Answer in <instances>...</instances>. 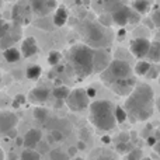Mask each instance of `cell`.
<instances>
[{
  "label": "cell",
  "instance_id": "cell-53",
  "mask_svg": "<svg viewBox=\"0 0 160 160\" xmlns=\"http://www.w3.org/2000/svg\"><path fill=\"white\" fill-rule=\"evenodd\" d=\"M141 160H152V159H150V158H142Z\"/></svg>",
  "mask_w": 160,
  "mask_h": 160
},
{
  "label": "cell",
  "instance_id": "cell-36",
  "mask_svg": "<svg viewBox=\"0 0 160 160\" xmlns=\"http://www.w3.org/2000/svg\"><path fill=\"white\" fill-rule=\"evenodd\" d=\"M141 21V16L138 13H135L133 10L129 11V18H128V24H138Z\"/></svg>",
  "mask_w": 160,
  "mask_h": 160
},
{
  "label": "cell",
  "instance_id": "cell-44",
  "mask_svg": "<svg viewBox=\"0 0 160 160\" xmlns=\"http://www.w3.org/2000/svg\"><path fill=\"white\" fill-rule=\"evenodd\" d=\"M76 152H78V149H76V148H70V149H69V155H68V158H75Z\"/></svg>",
  "mask_w": 160,
  "mask_h": 160
},
{
  "label": "cell",
  "instance_id": "cell-49",
  "mask_svg": "<svg viewBox=\"0 0 160 160\" xmlns=\"http://www.w3.org/2000/svg\"><path fill=\"white\" fill-rule=\"evenodd\" d=\"M17 139V145H18V146H21L22 145V139L21 138H16Z\"/></svg>",
  "mask_w": 160,
  "mask_h": 160
},
{
  "label": "cell",
  "instance_id": "cell-35",
  "mask_svg": "<svg viewBox=\"0 0 160 160\" xmlns=\"http://www.w3.org/2000/svg\"><path fill=\"white\" fill-rule=\"evenodd\" d=\"M8 30H10V24H8V22H6L4 20L0 18V39H2L3 37L8 32Z\"/></svg>",
  "mask_w": 160,
  "mask_h": 160
},
{
  "label": "cell",
  "instance_id": "cell-46",
  "mask_svg": "<svg viewBox=\"0 0 160 160\" xmlns=\"http://www.w3.org/2000/svg\"><path fill=\"white\" fill-rule=\"evenodd\" d=\"M76 149L84 150V149H86V143H84V142H79V143H78V148H76Z\"/></svg>",
  "mask_w": 160,
  "mask_h": 160
},
{
  "label": "cell",
  "instance_id": "cell-8",
  "mask_svg": "<svg viewBox=\"0 0 160 160\" xmlns=\"http://www.w3.org/2000/svg\"><path fill=\"white\" fill-rule=\"evenodd\" d=\"M150 48V41L145 37H138V38L132 39L129 44V51L135 58L138 59H143L146 58L148 52Z\"/></svg>",
  "mask_w": 160,
  "mask_h": 160
},
{
  "label": "cell",
  "instance_id": "cell-21",
  "mask_svg": "<svg viewBox=\"0 0 160 160\" xmlns=\"http://www.w3.org/2000/svg\"><path fill=\"white\" fill-rule=\"evenodd\" d=\"M41 73H42V68L39 66V65H30V66L27 68V70H25V76L30 80L39 79Z\"/></svg>",
  "mask_w": 160,
  "mask_h": 160
},
{
  "label": "cell",
  "instance_id": "cell-11",
  "mask_svg": "<svg viewBox=\"0 0 160 160\" xmlns=\"http://www.w3.org/2000/svg\"><path fill=\"white\" fill-rule=\"evenodd\" d=\"M135 86H136V80L133 79V76H132V78L119 80V82L114 83V84L110 86V87H111V90H112L115 94H118V96L128 97L131 91L133 90V87H135Z\"/></svg>",
  "mask_w": 160,
  "mask_h": 160
},
{
  "label": "cell",
  "instance_id": "cell-27",
  "mask_svg": "<svg viewBox=\"0 0 160 160\" xmlns=\"http://www.w3.org/2000/svg\"><path fill=\"white\" fill-rule=\"evenodd\" d=\"M142 158H143V152H142L141 148H133L131 152L127 153L125 160H141Z\"/></svg>",
  "mask_w": 160,
  "mask_h": 160
},
{
  "label": "cell",
  "instance_id": "cell-32",
  "mask_svg": "<svg viewBox=\"0 0 160 160\" xmlns=\"http://www.w3.org/2000/svg\"><path fill=\"white\" fill-rule=\"evenodd\" d=\"M97 22H98L100 25H102L104 28H110V25L112 24L110 14H101V16L98 17V21H97Z\"/></svg>",
  "mask_w": 160,
  "mask_h": 160
},
{
  "label": "cell",
  "instance_id": "cell-33",
  "mask_svg": "<svg viewBox=\"0 0 160 160\" xmlns=\"http://www.w3.org/2000/svg\"><path fill=\"white\" fill-rule=\"evenodd\" d=\"M145 76H146L149 80L158 79V76H159V66H158V65H152V66H150V69H149V72H148Z\"/></svg>",
  "mask_w": 160,
  "mask_h": 160
},
{
  "label": "cell",
  "instance_id": "cell-30",
  "mask_svg": "<svg viewBox=\"0 0 160 160\" xmlns=\"http://www.w3.org/2000/svg\"><path fill=\"white\" fill-rule=\"evenodd\" d=\"M49 160H69V158L61 149H52L49 150Z\"/></svg>",
  "mask_w": 160,
  "mask_h": 160
},
{
  "label": "cell",
  "instance_id": "cell-29",
  "mask_svg": "<svg viewBox=\"0 0 160 160\" xmlns=\"http://www.w3.org/2000/svg\"><path fill=\"white\" fill-rule=\"evenodd\" d=\"M62 55L61 52H58V51H51L49 53H48V63L51 65V66H56V65L59 63V61H61Z\"/></svg>",
  "mask_w": 160,
  "mask_h": 160
},
{
  "label": "cell",
  "instance_id": "cell-24",
  "mask_svg": "<svg viewBox=\"0 0 160 160\" xmlns=\"http://www.w3.org/2000/svg\"><path fill=\"white\" fill-rule=\"evenodd\" d=\"M150 66H152V63L148 61H139L138 63L135 65V69L132 70V72H135L138 76H145L148 72H149Z\"/></svg>",
  "mask_w": 160,
  "mask_h": 160
},
{
  "label": "cell",
  "instance_id": "cell-19",
  "mask_svg": "<svg viewBox=\"0 0 160 160\" xmlns=\"http://www.w3.org/2000/svg\"><path fill=\"white\" fill-rule=\"evenodd\" d=\"M13 20L16 22H21V24H28L30 18L25 17L24 8H22V4H16L13 7Z\"/></svg>",
  "mask_w": 160,
  "mask_h": 160
},
{
  "label": "cell",
  "instance_id": "cell-10",
  "mask_svg": "<svg viewBox=\"0 0 160 160\" xmlns=\"http://www.w3.org/2000/svg\"><path fill=\"white\" fill-rule=\"evenodd\" d=\"M18 124V117L10 111L0 112V135H6L8 131L14 129Z\"/></svg>",
  "mask_w": 160,
  "mask_h": 160
},
{
  "label": "cell",
  "instance_id": "cell-20",
  "mask_svg": "<svg viewBox=\"0 0 160 160\" xmlns=\"http://www.w3.org/2000/svg\"><path fill=\"white\" fill-rule=\"evenodd\" d=\"M3 56H4V59L8 62V63H14V62H18L20 58H21V53H20V51L17 49V48L11 47V48H7V49H4V52H3Z\"/></svg>",
  "mask_w": 160,
  "mask_h": 160
},
{
  "label": "cell",
  "instance_id": "cell-34",
  "mask_svg": "<svg viewBox=\"0 0 160 160\" xmlns=\"http://www.w3.org/2000/svg\"><path fill=\"white\" fill-rule=\"evenodd\" d=\"M37 148H38L37 153H38L39 156L45 155V153H49V145H48V142H47V143H45V142H39V143L37 145Z\"/></svg>",
  "mask_w": 160,
  "mask_h": 160
},
{
  "label": "cell",
  "instance_id": "cell-2",
  "mask_svg": "<svg viewBox=\"0 0 160 160\" xmlns=\"http://www.w3.org/2000/svg\"><path fill=\"white\" fill-rule=\"evenodd\" d=\"M93 55L94 49L84 44H76L68 51V62L78 79H84L93 73Z\"/></svg>",
  "mask_w": 160,
  "mask_h": 160
},
{
  "label": "cell",
  "instance_id": "cell-31",
  "mask_svg": "<svg viewBox=\"0 0 160 160\" xmlns=\"http://www.w3.org/2000/svg\"><path fill=\"white\" fill-rule=\"evenodd\" d=\"M115 149H117V152L121 153V155H127L128 152H131V150L133 149V146L131 142H128V143H118L115 146Z\"/></svg>",
  "mask_w": 160,
  "mask_h": 160
},
{
  "label": "cell",
  "instance_id": "cell-9",
  "mask_svg": "<svg viewBox=\"0 0 160 160\" xmlns=\"http://www.w3.org/2000/svg\"><path fill=\"white\" fill-rule=\"evenodd\" d=\"M111 55L107 49H94V55H93V73H101L105 68L110 65Z\"/></svg>",
  "mask_w": 160,
  "mask_h": 160
},
{
  "label": "cell",
  "instance_id": "cell-25",
  "mask_svg": "<svg viewBox=\"0 0 160 160\" xmlns=\"http://www.w3.org/2000/svg\"><path fill=\"white\" fill-rule=\"evenodd\" d=\"M20 160H41V156L34 149H24L20 155Z\"/></svg>",
  "mask_w": 160,
  "mask_h": 160
},
{
  "label": "cell",
  "instance_id": "cell-41",
  "mask_svg": "<svg viewBox=\"0 0 160 160\" xmlns=\"http://www.w3.org/2000/svg\"><path fill=\"white\" fill-rule=\"evenodd\" d=\"M146 143H148V146H155V145L158 143V139H156L155 136H149V138L146 139Z\"/></svg>",
  "mask_w": 160,
  "mask_h": 160
},
{
  "label": "cell",
  "instance_id": "cell-40",
  "mask_svg": "<svg viewBox=\"0 0 160 160\" xmlns=\"http://www.w3.org/2000/svg\"><path fill=\"white\" fill-rule=\"evenodd\" d=\"M14 101H16L18 105L24 104V102H25V96H22V94H17L16 98H14Z\"/></svg>",
  "mask_w": 160,
  "mask_h": 160
},
{
  "label": "cell",
  "instance_id": "cell-14",
  "mask_svg": "<svg viewBox=\"0 0 160 160\" xmlns=\"http://www.w3.org/2000/svg\"><path fill=\"white\" fill-rule=\"evenodd\" d=\"M21 53L24 58H31L34 56L35 53H38V44H37L35 38L34 37H28L22 41V45H21Z\"/></svg>",
  "mask_w": 160,
  "mask_h": 160
},
{
  "label": "cell",
  "instance_id": "cell-56",
  "mask_svg": "<svg viewBox=\"0 0 160 160\" xmlns=\"http://www.w3.org/2000/svg\"><path fill=\"white\" fill-rule=\"evenodd\" d=\"M76 160H83V159H76Z\"/></svg>",
  "mask_w": 160,
  "mask_h": 160
},
{
  "label": "cell",
  "instance_id": "cell-37",
  "mask_svg": "<svg viewBox=\"0 0 160 160\" xmlns=\"http://www.w3.org/2000/svg\"><path fill=\"white\" fill-rule=\"evenodd\" d=\"M150 21L153 22L155 28H159L160 27V16H159V10H158V8H155V10H153V14H152V18H150Z\"/></svg>",
  "mask_w": 160,
  "mask_h": 160
},
{
  "label": "cell",
  "instance_id": "cell-12",
  "mask_svg": "<svg viewBox=\"0 0 160 160\" xmlns=\"http://www.w3.org/2000/svg\"><path fill=\"white\" fill-rule=\"evenodd\" d=\"M49 88L45 87V86H38V87H34L32 90L28 94V100L32 104H44L47 102V100L49 98Z\"/></svg>",
  "mask_w": 160,
  "mask_h": 160
},
{
  "label": "cell",
  "instance_id": "cell-48",
  "mask_svg": "<svg viewBox=\"0 0 160 160\" xmlns=\"http://www.w3.org/2000/svg\"><path fill=\"white\" fill-rule=\"evenodd\" d=\"M124 35H125V30H121V31L118 32V37H119V38H122Z\"/></svg>",
  "mask_w": 160,
  "mask_h": 160
},
{
  "label": "cell",
  "instance_id": "cell-15",
  "mask_svg": "<svg viewBox=\"0 0 160 160\" xmlns=\"http://www.w3.org/2000/svg\"><path fill=\"white\" fill-rule=\"evenodd\" d=\"M30 6H31V10L39 17H45L51 13L47 8V6H45V0H32L30 3Z\"/></svg>",
  "mask_w": 160,
  "mask_h": 160
},
{
  "label": "cell",
  "instance_id": "cell-3",
  "mask_svg": "<svg viewBox=\"0 0 160 160\" xmlns=\"http://www.w3.org/2000/svg\"><path fill=\"white\" fill-rule=\"evenodd\" d=\"M79 31L84 39V45L91 49H104L112 41L111 31L100 25L97 21H82Z\"/></svg>",
  "mask_w": 160,
  "mask_h": 160
},
{
  "label": "cell",
  "instance_id": "cell-43",
  "mask_svg": "<svg viewBox=\"0 0 160 160\" xmlns=\"http://www.w3.org/2000/svg\"><path fill=\"white\" fill-rule=\"evenodd\" d=\"M6 135H7L8 138H11V139H13V138H17V129H16V128H14V129L8 131V132L6 133Z\"/></svg>",
  "mask_w": 160,
  "mask_h": 160
},
{
  "label": "cell",
  "instance_id": "cell-18",
  "mask_svg": "<svg viewBox=\"0 0 160 160\" xmlns=\"http://www.w3.org/2000/svg\"><path fill=\"white\" fill-rule=\"evenodd\" d=\"M66 21H68V10H66V7H65V6H59V7L56 8L55 16H53V24H55L56 27H62Z\"/></svg>",
  "mask_w": 160,
  "mask_h": 160
},
{
  "label": "cell",
  "instance_id": "cell-1",
  "mask_svg": "<svg viewBox=\"0 0 160 160\" xmlns=\"http://www.w3.org/2000/svg\"><path fill=\"white\" fill-rule=\"evenodd\" d=\"M124 111L132 122L148 121L155 112V91L148 83H136L125 100Z\"/></svg>",
  "mask_w": 160,
  "mask_h": 160
},
{
  "label": "cell",
  "instance_id": "cell-39",
  "mask_svg": "<svg viewBox=\"0 0 160 160\" xmlns=\"http://www.w3.org/2000/svg\"><path fill=\"white\" fill-rule=\"evenodd\" d=\"M118 139H119V143H128V142H129V133L128 132H121Z\"/></svg>",
  "mask_w": 160,
  "mask_h": 160
},
{
  "label": "cell",
  "instance_id": "cell-4",
  "mask_svg": "<svg viewBox=\"0 0 160 160\" xmlns=\"http://www.w3.org/2000/svg\"><path fill=\"white\" fill-rule=\"evenodd\" d=\"M88 117L94 128L102 132L114 129L117 125L114 118V105L110 100H97L88 105Z\"/></svg>",
  "mask_w": 160,
  "mask_h": 160
},
{
  "label": "cell",
  "instance_id": "cell-54",
  "mask_svg": "<svg viewBox=\"0 0 160 160\" xmlns=\"http://www.w3.org/2000/svg\"><path fill=\"white\" fill-rule=\"evenodd\" d=\"M0 84H2V76H0Z\"/></svg>",
  "mask_w": 160,
  "mask_h": 160
},
{
  "label": "cell",
  "instance_id": "cell-45",
  "mask_svg": "<svg viewBox=\"0 0 160 160\" xmlns=\"http://www.w3.org/2000/svg\"><path fill=\"white\" fill-rule=\"evenodd\" d=\"M145 25H146V27H149L150 30H152V28H155V25H153V22L150 21V18H146V20H145Z\"/></svg>",
  "mask_w": 160,
  "mask_h": 160
},
{
  "label": "cell",
  "instance_id": "cell-7",
  "mask_svg": "<svg viewBox=\"0 0 160 160\" xmlns=\"http://www.w3.org/2000/svg\"><path fill=\"white\" fill-rule=\"evenodd\" d=\"M129 11L131 8L128 6L122 4V3H117L112 4V8L110 10V17L112 24H117L119 27H124L128 24V18H129Z\"/></svg>",
  "mask_w": 160,
  "mask_h": 160
},
{
  "label": "cell",
  "instance_id": "cell-16",
  "mask_svg": "<svg viewBox=\"0 0 160 160\" xmlns=\"http://www.w3.org/2000/svg\"><path fill=\"white\" fill-rule=\"evenodd\" d=\"M131 10H133L135 13L141 14H146L149 13V10L152 8V3L150 2H145V0H139V2H132L131 3Z\"/></svg>",
  "mask_w": 160,
  "mask_h": 160
},
{
  "label": "cell",
  "instance_id": "cell-22",
  "mask_svg": "<svg viewBox=\"0 0 160 160\" xmlns=\"http://www.w3.org/2000/svg\"><path fill=\"white\" fill-rule=\"evenodd\" d=\"M69 93H70V90L66 87V86H56V87L52 90L53 97H55L56 100H59V101L66 100L68 96H69Z\"/></svg>",
  "mask_w": 160,
  "mask_h": 160
},
{
  "label": "cell",
  "instance_id": "cell-6",
  "mask_svg": "<svg viewBox=\"0 0 160 160\" xmlns=\"http://www.w3.org/2000/svg\"><path fill=\"white\" fill-rule=\"evenodd\" d=\"M66 105L73 112H80L90 105V98L87 97L84 88H75L70 91L66 98Z\"/></svg>",
  "mask_w": 160,
  "mask_h": 160
},
{
  "label": "cell",
  "instance_id": "cell-47",
  "mask_svg": "<svg viewBox=\"0 0 160 160\" xmlns=\"http://www.w3.org/2000/svg\"><path fill=\"white\" fill-rule=\"evenodd\" d=\"M110 141H111V139L108 138V136H102V138H101V142H102V143H110Z\"/></svg>",
  "mask_w": 160,
  "mask_h": 160
},
{
  "label": "cell",
  "instance_id": "cell-42",
  "mask_svg": "<svg viewBox=\"0 0 160 160\" xmlns=\"http://www.w3.org/2000/svg\"><path fill=\"white\" fill-rule=\"evenodd\" d=\"M86 94H87V97H88V98H91V97H94V96H96V90H94L93 87H88L87 90H86Z\"/></svg>",
  "mask_w": 160,
  "mask_h": 160
},
{
  "label": "cell",
  "instance_id": "cell-28",
  "mask_svg": "<svg viewBox=\"0 0 160 160\" xmlns=\"http://www.w3.org/2000/svg\"><path fill=\"white\" fill-rule=\"evenodd\" d=\"M47 117H48V111L45 110L44 107H37L35 110H34V118H35L37 121H39V122H45Z\"/></svg>",
  "mask_w": 160,
  "mask_h": 160
},
{
  "label": "cell",
  "instance_id": "cell-17",
  "mask_svg": "<svg viewBox=\"0 0 160 160\" xmlns=\"http://www.w3.org/2000/svg\"><path fill=\"white\" fill-rule=\"evenodd\" d=\"M146 58L150 62H153L155 65H158L160 62V44L158 41L150 42V48H149V52H148Z\"/></svg>",
  "mask_w": 160,
  "mask_h": 160
},
{
  "label": "cell",
  "instance_id": "cell-26",
  "mask_svg": "<svg viewBox=\"0 0 160 160\" xmlns=\"http://www.w3.org/2000/svg\"><path fill=\"white\" fill-rule=\"evenodd\" d=\"M114 118H115V122H118V124L127 121V114H125L124 108L119 107V105L114 107Z\"/></svg>",
  "mask_w": 160,
  "mask_h": 160
},
{
  "label": "cell",
  "instance_id": "cell-13",
  "mask_svg": "<svg viewBox=\"0 0 160 160\" xmlns=\"http://www.w3.org/2000/svg\"><path fill=\"white\" fill-rule=\"evenodd\" d=\"M42 139V132L37 128H31L27 131V133L22 138V146H25V149H34L35 150L37 145L41 142Z\"/></svg>",
  "mask_w": 160,
  "mask_h": 160
},
{
  "label": "cell",
  "instance_id": "cell-55",
  "mask_svg": "<svg viewBox=\"0 0 160 160\" xmlns=\"http://www.w3.org/2000/svg\"><path fill=\"white\" fill-rule=\"evenodd\" d=\"M2 6H3V3H2V2H0V7H2Z\"/></svg>",
  "mask_w": 160,
  "mask_h": 160
},
{
  "label": "cell",
  "instance_id": "cell-51",
  "mask_svg": "<svg viewBox=\"0 0 160 160\" xmlns=\"http://www.w3.org/2000/svg\"><path fill=\"white\" fill-rule=\"evenodd\" d=\"M152 158L155 159V160H159V158H158V153H155V152L152 153Z\"/></svg>",
  "mask_w": 160,
  "mask_h": 160
},
{
  "label": "cell",
  "instance_id": "cell-5",
  "mask_svg": "<svg viewBox=\"0 0 160 160\" xmlns=\"http://www.w3.org/2000/svg\"><path fill=\"white\" fill-rule=\"evenodd\" d=\"M132 68L127 61L122 59H112L107 68L100 73V80L105 86H112L114 83L119 82L122 79L132 78Z\"/></svg>",
  "mask_w": 160,
  "mask_h": 160
},
{
  "label": "cell",
  "instance_id": "cell-52",
  "mask_svg": "<svg viewBox=\"0 0 160 160\" xmlns=\"http://www.w3.org/2000/svg\"><path fill=\"white\" fill-rule=\"evenodd\" d=\"M13 107H14V108H18V107H20V105H18V104H17V102H16V101H13Z\"/></svg>",
  "mask_w": 160,
  "mask_h": 160
},
{
  "label": "cell",
  "instance_id": "cell-50",
  "mask_svg": "<svg viewBox=\"0 0 160 160\" xmlns=\"http://www.w3.org/2000/svg\"><path fill=\"white\" fill-rule=\"evenodd\" d=\"M0 160H4V153H3L2 149H0Z\"/></svg>",
  "mask_w": 160,
  "mask_h": 160
},
{
  "label": "cell",
  "instance_id": "cell-23",
  "mask_svg": "<svg viewBox=\"0 0 160 160\" xmlns=\"http://www.w3.org/2000/svg\"><path fill=\"white\" fill-rule=\"evenodd\" d=\"M91 160H117V158L111 150L102 149V150H97L94 153V156H91Z\"/></svg>",
  "mask_w": 160,
  "mask_h": 160
},
{
  "label": "cell",
  "instance_id": "cell-38",
  "mask_svg": "<svg viewBox=\"0 0 160 160\" xmlns=\"http://www.w3.org/2000/svg\"><path fill=\"white\" fill-rule=\"evenodd\" d=\"M51 138L53 139V142H61L63 141V133L61 132V131H52V133H51Z\"/></svg>",
  "mask_w": 160,
  "mask_h": 160
}]
</instances>
